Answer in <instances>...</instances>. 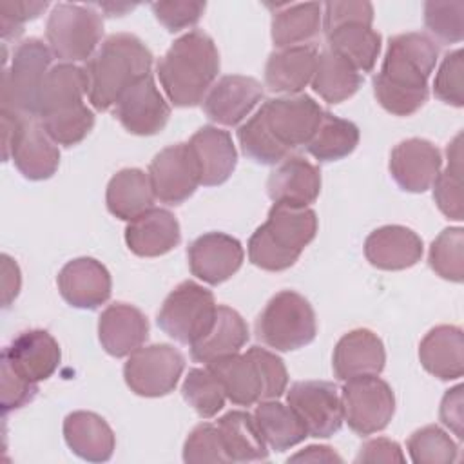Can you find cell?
<instances>
[{
	"instance_id": "cell-39",
	"label": "cell",
	"mask_w": 464,
	"mask_h": 464,
	"mask_svg": "<svg viewBox=\"0 0 464 464\" xmlns=\"http://www.w3.org/2000/svg\"><path fill=\"white\" fill-rule=\"evenodd\" d=\"M357 143L359 129L355 123L323 111L321 121L304 147L317 161L326 163L346 158L355 150Z\"/></svg>"
},
{
	"instance_id": "cell-45",
	"label": "cell",
	"mask_w": 464,
	"mask_h": 464,
	"mask_svg": "<svg viewBox=\"0 0 464 464\" xmlns=\"http://www.w3.org/2000/svg\"><path fill=\"white\" fill-rule=\"evenodd\" d=\"M424 24L442 44H459L464 38V2H426Z\"/></svg>"
},
{
	"instance_id": "cell-52",
	"label": "cell",
	"mask_w": 464,
	"mask_h": 464,
	"mask_svg": "<svg viewBox=\"0 0 464 464\" xmlns=\"http://www.w3.org/2000/svg\"><path fill=\"white\" fill-rule=\"evenodd\" d=\"M440 420L448 426L459 439L464 437V408H462V386L457 384L455 388L448 390L440 402Z\"/></svg>"
},
{
	"instance_id": "cell-38",
	"label": "cell",
	"mask_w": 464,
	"mask_h": 464,
	"mask_svg": "<svg viewBox=\"0 0 464 464\" xmlns=\"http://www.w3.org/2000/svg\"><path fill=\"white\" fill-rule=\"evenodd\" d=\"M254 419L270 450L285 451L308 437V431L297 413L288 404L276 399L259 401Z\"/></svg>"
},
{
	"instance_id": "cell-14",
	"label": "cell",
	"mask_w": 464,
	"mask_h": 464,
	"mask_svg": "<svg viewBox=\"0 0 464 464\" xmlns=\"http://www.w3.org/2000/svg\"><path fill=\"white\" fill-rule=\"evenodd\" d=\"M185 368V357L170 344H149L134 350L125 366L123 377L130 392L141 397L169 395Z\"/></svg>"
},
{
	"instance_id": "cell-51",
	"label": "cell",
	"mask_w": 464,
	"mask_h": 464,
	"mask_svg": "<svg viewBox=\"0 0 464 464\" xmlns=\"http://www.w3.org/2000/svg\"><path fill=\"white\" fill-rule=\"evenodd\" d=\"M355 462H404V455L395 440L377 437L361 446Z\"/></svg>"
},
{
	"instance_id": "cell-8",
	"label": "cell",
	"mask_w": 464,
	"mask_h": 464,
	"mask_svg": "<svg viewBox=\"0 0 464 464\" xmlns=\"http://www.w3.org/2000/svg\"><path fill=\"white\" fill-rule=\"evenodd\" d=\"M4 161L13 160L20 174L33 181L51 178L60 165V150L36 118L2 109Z\"/></svg>"
},
{
	"instance_id": "cell-20",
	"label": "cell",
	"mask_w": 464,
	"mask_h": 464,
	"mask_svg": "<svg viewBox=\"0 0 464 464\" xmlns=\"http://www.w3.org/2000/svg\"><path fill=\"white\" fill-rule=\"evenodd\" d=\"M440 167V150L428 140H404L390 154V174L406 192L419 194L428 190L437 179Z\"/></svg>"
},
{
	"instance_id": "cell-44",
	"label": "cell",
	"mask_w": 464,
	"mask_h": 464,
	"mask_svg": "<svg viewBox=\"0 0 464 464\" xmlns=\"http://www.w3.org/2000/svg\"><path fill=\"white\" fill-rule=\"evenodd\" d=\"M406 446L415 464H448L457 460V444L435 424L413 431Z\"/></svg>"
},
{
	"instance_id": "cell-29",
	"label": "cell",
	"mask_w": 464,
	"mask_h": 464,
	"mask_svg": "<svg viewBox=\"0 0 464 464\" xmlns=\"http://www.w3.org/2000/svg\"><path fill=\"white\" fill-rule=\"evenodd\" d=\"M179 223L172 212L165 208H150L129 221L125 228V243L130 252L140 257H158L179 245Z\"/></svg>"
},
{
	"instance_id": "cell-30",
	"label": "cell",
	"mask_w": 464,
	"mask_h": 464,
	"mask_svg": "<svg viewBox=\"0 0 464 464\" xmlns=\"http://www.w3.org/2000/svg\"><path fill=\"white\" fill-rule=\"evenodd\" d=\"M424 370L440 381H453L464 373V334L459 326L440 324L431 328L419 344Z\"/></svg>"
},
{
	"instance_id": "cell-15",
	"label": "cell",
	"mask_w": 464,
	"mask_h": 464,
	"mask_svg": "<svg viewBox=\"0 0 464 464\" xmlns=\"http://www.w3.org/2000/svg\"><path fill=\"white\" fill-rule=\"evenodd\" d=\"M286 404L297 413L310 437L326 439L343 426V402L328 381H297L286 392Z\"/></svg>"
},
{
	"instance_id": "cell-23",
	"label": "cell",
	"mask_w": 464,
	"mask_h": 464,
	"mask_svg": "<svg viewBox=\"0 0 464 464\" xmlns=\"http://www.w3.org/2000/svg\"><path fill=\"white\" fill-rule=\"evenodd\" d=\"M187 145L198 169L199 185H221L234 172L237 152L232 136L227 130L205 125L190 136Z\"/></svg>"
},
{
	"instance_id": "cell-2",
	"label": "cell",
	"mask_w": 464,
	"mask_h": 464,
	"mask_svg": "<svg viewBox=\"0 0 464 464\" xmlns=\"http://www.w3.org/2000/svg\"><path fill=\"white\" fill-rule=\"evenodd\" d=\"M439 49L422 33L395 34L388 42L381 71L373 76L379 105L395 116H411L428 100V78Z\"/></svg>"
},
{
	"instance_id": "cell-27",
	"label": "cell",
	"mask_w": 464,
	"mask_h": 464,
	"mask_svg": "<svg viewBox=\"0 0 464 464\" xmlns=\"http://www.w3.org/2000/svg\"><path fill=\"white\" fill-rule=\"evenodd\" d=\"M266 192L274 203L308 207L321 192V170L301 156H288L268 176Z\"/></svg>"
},
{
	"instance_id": "cell-37",
	"label": "cell",
	"mask_w": 464,
	"mask_h": 464,
	"mask_svg": "<svg viewBox=\"0 0 464 464\" xmlns=\"http://www.w3.org/2000/svg\"><path fill=\"white\" fill-rule=\"evenodd\" d=\"M362 83V74L332 49L319 53L312 89L328 103H341L352 98Z\"/></svg>"
},
{
	"instance_id": "cell-3",
	"label": "cell",
	"mask_w": 464,
	"mask_h": 464,
	"mask_svg": "<svg viewBox=\"0 0 464 464\" xmlns=\"http://www.w3.org/2000/svg\"><path fill=\"white\" fill-rule=\"evenodd\" d=\"M156 72L176 107H194L203 102L219 72L218 47L207 33L188 31L160 58Z\"/></svg>"
},
{
	"instance_id": "cell-11",
	"label": "cell",
	"mask_w": 464,
	"mask_h": 464,
	"mask_svg": "<svg viewBox=\"0 0 464 464\" xmlns=\"http://www.w3.org/2000/svg\"><path fill=\"white\" fill-rule=\"evenodd\" d=\"M102 34V16L92 7L80 4H56L45 25L49 49L63 63L89 60L100 47Z\"/></svg>"
},
{
	"instance_id": "cell-49",
	"label": "cell",
	"mask_w": 464,
	"mask_h": 464,
	"mask_svg": "<svg viewBox=\"0 0 464 464\" xmlns=\"http://www.w3.org/2000/svg\"><path fill=\"white\" fill-rule=\"evenodd\" d=\"M36 392V382L24 379L5 361L0 359V404L4 413L25 406L34 399Z\"/></svg>"
},
{
	"instance_id": "cell-43",
	"label": "cell",
	"mask_w": 464,
	"mask_h": 464,
	"mask_svg": "<svg viewBox=\"0 0 464 464\" xmlns=\"http://www.w3.org/2000/svg\"><path fill=\"white\" fill-rule=\"evenodd\" d=\"M40 123L47 136L63 147L78 145L94 127V112L85 105H74L71 109L40 118Z\"/></svg>"
},
{
	"instance_id": "cell-47",
	"label": "cell",
	"mask_w": 464,
	"mask_h": 464,
	"mask_svg": "<svg viewBox=\"0 0 464 464\" xmlns=\"http://www.w3.org/2000/svg\"><path fill=\"white\" fill-rule=\"evenodd\" d=\"M464 53L455 49L448 53L435 74L433 92L435 96L453 107L464 105Z\"/></svg>"
},
{
	"instance_id": "cell-46",
	"label": "cell",
	"mask_w": 464,
	"mask_h": 464,
	"mask_svg": "<svg viewBox=\"0 0 464 464\" xmlns=\"http://www.w3.org/2000/svg\"><path fill=\"white\" fill-rule=\"evenodd\" d=\"M183 460L190 464L230 462L216 424L201 422L190 431L183 446Z\"/></svg>"
},
{
	"instance_id": "cell-24",
	"label": "cell",
	"mask_w": 464,
	"mask_h": 464,
	"mask_svg": "<svg viewBox=\"0 0 464 464\" xmlns=\"http://www.w3.org/2000/svg\"><path fill=\"white\" fill-rule=\"evenodd\" d=\"M386 352L382 341L368 328H355L344 334L332 357V368L339 381L362 375H379L384 370Z\"/></svg>"
},
{
	"instance_id": "cell-5",
	"label": "cell",
	"mask_w": 464,
	"mask_h": 464,
	"mask_svg": "<svg viewBox=\"0 0 464 464\" xmlns=\"http://www.w3.org/2000/svg\"><path fill=\"white\" fill-rule=\"evenodd\" d=\"M317 232V216L308 207L274 203L266 221L248 239V259L257 268H290Z\"/></svg>"
},
{
	"instance_id": "cell-40",
	"label": "cell",
	"mask_w": 464,
	"mask_h": 464,
	"mask_svg": "<svg viewBox=\"0 0 464 464\" xmlns=\"http://www.w3.org/2000/svg\"><path fill=\"white\" fill-rule=\"evenodd\" d=\"M462 136L448 145V167L433 181V199L439 210L455 221L462 219Z\"/></svg>"
},
{
	"instance_id": "cell-28",
	"label": "cell",
	"mask_w": 464,
	"mask_h": 464,
	"mask_svg": "<svg viewBox=\"0 0 464 464\" xmlns=\"http://www.w3.org/2000/svg\"><path fill=\"white\" fill-rule=\"evenodd\" d=\"M317 47L310 44L283 47L270 53L265 65V83L274 92L297 94L312 83L317 65Z\"/></svg>"
},
{
	"instance_id": "cell-13",
	"label": "cell",
	"mask_w": 464,
	"mask_h": 464,
	"mask_svg": "<svg viewBox=\"0 0 464 464\" xmlns=\"http://www.w3.org/2000/svg\"><path fill=\"white\" fill-rule=\"evenodd\" d=\"M341 402L344 420L359 435H372L384 430L395 411V395L390 384L377 375L344 381Z\"/></svg>"
},
{
	"instance_id": "cell-10",
	"label": "cell",
	"mask_w": 464,
	"mask_h": 464,
	"mask_svg": "<svg viewBox=\"0 0 464 464\" xmlns=\"http://www.w3.org/2000/svg\"><path fill=\"white\" fill-rule=\"evenodd\" d=\"M53 53L40 38H27L13 51L2 78V109L36 118L38 92L51 69Z\"/></svg>"
},
{
	"instance_id": "cell-31",
	"label": "cell",
	"mask_w": 464,
	"mask_h": 464,
	"mask_svg": "<svg viewBox=\"0 0 464 464\" xmlns=\"http://www.w3.org/2000/svg\"><path fill=\"white\" fill-rule=\"evenodd\" d=\"M63 439L74 455L89 462L109 460L116 446L114 433L105 419L83 410L65 417Z\"/></svg>"
},
{
	"instance_id": "cell-53",
	"label": "cell",
	"mask_w": 464,
	"mask_h": 464,
	"mask_svg": "<svg viewBox=\"0 0 464 464\" xmlns=\"http://www.w3.org/2000/svg\"><path fill=\"white\" fill-rule=\"evenodd\" d=\"M20 268L7 254L2 256V304L7 308L20 292Z\"/></svg>"
},
{
	"instance_id": "cell-4",
	"label": "cell",
	"mask_w": 464,
	"mask_h": 464,
	"mask_svg": "<svg viewBox=\"0 0 464 464\" xmlns=\"http://www.w3.org/2000/svg\"><path fill=\"white\" fill-rule=\"evenodd\" d=\"M152 53L130 33L107 36L87 60V98L96 111H107L141 76L150 74Z\"/></svg>"
},
{
	"instance_id": "cell-16",
	"label": "cell",
	"mask_w": 464,
	"mask_h": 464,
	"mask_svg": "<svg viewBox=\"0 0 464 464\" xmlns=\"http://www.w3.org/2000/svg\"><path fill=\"white\" fill-rule=\"evenodd\" d=\"M147 174L156 199L165 205H181L199 185L198 169L187 143L169 145L160 150Z\"/></svg>"
},
{
	"instance_id": "cell-54",
	"label": "cell",
	"mask_w": 464,
	"mask_h": 464,
	"mask_svg": "<svg viewBox=\"0 0 464 464\" xmlns=\"http://www.w3.org/2000/svg\"><path fill=\"white\" fill-rule=\"evenodd\" d=\"M341 462L343 459L328 446H308L306 450L292 455L288 462Z\"/></svg>"
},
{
	"instance_id": "cell-35",
	"label": "cell",
	"mask_w": 464,
	"mask_h": 464,
	"mask_svg": "<svg viewBox=\"0 0 464 464\" xmlns=\"http://www.w3.org/2000/svg\"><path fill=\"white\" fill-rule=\"evenodd\" d=\"M87 94V74L74 63H58L51 67L38 92L36 118H44L74 105L83 103Z\"/></svg>"
},
{
	"instance_id": "cell-26",
	"label": "cell",
	"mask_w": 464,
	"mask_h": 464,
	"mask_svg": "<svg viewBox=\"0 0 464 464\" xmlns=\"http://www.w3.org/2000/svg\"><path fill=\"white\" fill-rule=\"evenodd\" d=\"M364 256L381 270H404L422 257V239L408 227L384 225L368 234Z\"/></svg>"
},
{
	"instance_id": "cell-12",
	"label": "cell",
	"mask_w": 464,
	"mask_h": 464,
	"mask_svg": "<svg viewBox=\"0 0 464 464\" xmlns=\"http://www.w3.org/2000/svg\"><path fill=\"white\" fill-rule=\"evenodd\" d=\"M218 304L214 294L196 281L179 283L158 312V326L181 344H194L212 326Z\"/></svg>"
},
{
	"instance_id": "cell-7",
	"label": "cell",
	"mask_w": 464,
	"mask_h": 464,
	"mask_svg": "<svg viewBox=\"0 0 464 464\" xmlns=\"http://www.w3.org/2000/svg\"><path fill=\"white\" fill-rule=\"evenodd\" d=\"M323 29L328 49L346 58L359 72H370L381 53V34L372 29L370 2H326Z\"/></svg>"
},
{
	"instance_id": "cell-22",
	"label": "cell",
	"mask_w": 464,
	"mask_h": 464,
	"mask_svg": "<svg viewBox=\"0 0 464 464\" xmlns=\"http://www.w3.org/2000/svg\"><path fill=\"white\" fill-rule=\"evenodd\" d=\"M56 283L63 301L83 310H94L103 304L112 288L109 270L92 257H76L65 263Z\"/></svg>"
},
{
	"instance_id": "cell-17",
	"label": "cell",
	"mask_w": 464,
	"mask_h": 464,
	"mask_svg": "<svg viewBox=\"0 0 464 464\" xmlns=\"http://www.w3.org/2000/svg\"><path fill=\"white\" fill-rule=\"evenodd\" d=\"M114 114L130 134L152 136L167 125L170 107L158 91L152 74H145L120 96Z\"/></svg>"
},
{
	"instance_id": "cell-19",
	"label": "cell",
	"mask_w": 464,
	"mask_h": 464,
	"mask_svg": "<svg viewBox=\"0 0 464 464\" xmlns=\"http://www.w3.org/2000/svg\"><path fill=\"white\" fill-rule=\"evenodd\" d=\"M263 87L252 76L227 74L219 78L203 98V111L214 123L239 125L261 102Z\"/></svg>"
},
{
	"instance_id": "cell-33",
	"label": "cell",
	"mask_w": 464,
	"mask_h": 464,
	"mask_svg": "<svg viewBox=\"0 0 464 464\" xmlns=\"http://www.w3.org/2000/svg\"><path fill=\"white\" fill-rule=\"evenodd\" d=\"M154 199L156 196L149 174L140 169H121L116 172L105 192L109 212L123 221H132L150 210L154 207Z\"/></svg>"
},
{
	"instance_id": "cell-50",
	"label": "cell",
	"mask_w": 464,
	"mask_h": 464,
	"mask_svg": "<svg viewBox=\"0 0 464 464\" xmlns=\"http://www.w3.org/2000/svg\"><path fill=\"white\" fill-rule=\"evenodd\" d=\"M47 2H2L0 4V33L7 38H16L24 31V24L34 20L47 9Z\"/></svg>"
},
{
	"instance_id": "cell-34",
	"label": "cell",
	"mask_w": 464,
	"mask_h": 464,
	"mask_svg": "<svg viewBox=\"0 0 464 464\" xmlns=\"http://www.w3.org/2000/svg\"><path fill=\"white\" fill-rule=\"evenodd\" d=\"M272 7V42L277 49L303 45L323 27V5L317 2L276 4Z\"/></svg>"
},
{
	"instance_id": "cell-36",
	"label": "cell",
	"mask_w": 464,
	"mask_h": 464,
	"mask_svg": "<svg viewBox=\"0 0 464 464\" xmlns=\"http://www.w3.org/2000/svg\"><path fill=\"white\" fill-rule=\"evenodd\" d=\"M216 426L230 462L265 460L268 457V446L252 413L232 410L218 419Z\"/></svg>"
},
{
	"instance_id": "cell-42",
	"label": "cell",
	"mask_w": 464,
	"mask_h": 464,
	"mask_svg": "<svg viewBox=\"0 0 464 464\" xmlns=\"http://www.w3.org/2000/svg\"><path fill=\"white\" fill-rule=\"evenodd\" d=\"M181 393L188 406H192L201 419L214 417L225 406L227 399L219 381L207 366L188 370L181 386Z\"/></svg>"
},
{
	"instance_id": "cell-9",
	"label": "cell",
	"mask_w": 464,
	"mask_h": 464,
	"mask_svg": "<svg viewBox=\"0 0 464 464\" xmlns=\"http://www.w3.org/2000/svg\"><path fill=\"white\" fill-rule=\"evenodd\" d=\"M256 334L261 343L279 352L303 348L315 339V312L301 294L281 290L259 314Z\"/></svg>"
},
{
	"instance_id": "cell-41",
	"label": "cell",
	"mask_w": 464,
	"mask_h": 464,
	"mask_svg": "<svg viewBox=\"0 0 464 464\" xmlns=\"http://www.w3.org/2000/svg\"><path fill=\"white\" fill-rule=\"evenodd\" d=\"M428 263L442 279L460 283L464 277V230L460 227L444 228L430 246Z\"/></svg>"
},
{
	"instance_id": "cell-48",
	"label": "cell",
	"mask_w": 464,
	"mask_h": 464,
	"mask_svg": "<svg viewBox=\"0 0 464 464\" xmlns=\"http://www.w3.org/2000/svg\"><path fill=\"white\" fill-rule=\"evenodd\" d=\"M156 20L169 31L176 33L187 27H192L199 22L205 2H188V0H174V2H154L150 5Z\"/></svg>"
},
{
	"instance_id": "cell-1",
	"label": "cell",
	"mask_w": 464,
	"mask_h": 464,
	"mask_svg": "<svg viewBox=\"0 0 464 464\" xmlns=\"http://www.w3.org/2000/svg\"><path fill=\"white\" fill-rule=\"evenodd\" d=\"M321 116L323 109L308 94L270 98L239 125L241 150L261 165L281 163L290 150L308 143Z\"/></svg>"
},
{
	"instance_id": "cell-21",
	"label": "cell",
	"mask_w": 464,
	"mask_h": 464,
	"mask_svg": "<svg viewBox=\"0 0 464 464\" xmlns=\"http://www.w3.org/2000/svg\"><path fill=\"white\" fill-rule=\"evenodd\" d=\"M60 357L56 339L45 330H25L2 350V361L31 382L49 379L56 372Z\"/></svg>"
},
{
	"instance_id": "cell-25",
	"label": "cell",
	"mask_w": 464,
	"mask_h": 464,
	"mask_svg": "<svg viewBox=\"0 0 464 464\" xmlns=\"http://www.w3.org/2000/svg\"><path fill=\"white\" fill-rule=\"evenodd\" d=\"M98 337L109 355L127 357L147 341L149 321L140 308L127 303H114L100 315Z\"/></svg>"
},
{
	"instance_id": "cell-18",
	"label": "cell",
	"mask_w": 464,
	"mask_h": 464,
	"mask_svg": "<svg viewBox=\"0 0 464 464\" xmlns=\"http://www.w3.org/2000/svg\"><path fill=\"white\" fill-rule=\"evenodd\" d=\"M192 276L208 285L230 279L243 265L241 243L223 232H207L196 237L187 250Z\"/></svg>"
},
{
	"instance_id": "cell-6",
	"label": "cell",
	"mask_w": 464,
	"mask_h": 464,
	"mask_svg": "<svg viewBox=\"0 0 464 464\" xmlns=\"http://www.w3.org/2000/svg\"><path fill=\"white\" fill-rule=\"evenodd\" d=\"M219 381L227 399L237 406L277 399L286 392L288 372L274 352L252 346L245 353H232L207 362Z\"/></svg>"
},
{
	"instance_id": "cell-32",
	"label": "cell",
	"mask_w": 464,
	"mask_h": 464,
	"mask_svg": "<svg viewBox=\"0 0 464 464\" xmlns=\"http://www.w3.org/2000/svg\"><path fill=\"white\" fill-rule=\"evenodd\" d=\"M248 341V326L245 319L230 306L218 304L216 319L210 330L194 344H190V357L196 362H210L225 355L237 353Z\"/></svg>"
}]
</instances>
